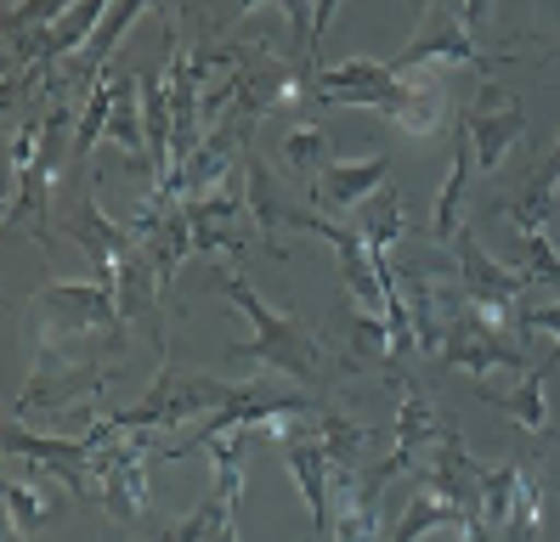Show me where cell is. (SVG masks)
I'll use <instances>...</instances> for the list:
<instances>
[{"instance_id": "1", "label": "cell", "mask_w": 560, "mask_h": 542, "mask_svg": "<svg viewBox=\"0 0 560 542\" xmlns=\"http://www.w3.org/2000/svg\"><path fill=\"white\" fill-rule=\"evenodd\" d=\"M215 294L238 305V317L249 322V339L244 345H233L226 356L233 362H249V367H272L283 373V379L294 385H323V339L289 311H272L267 299H260L249 288V278H238V271H215Z\"/></svg>"}, {"instance_id": "2", "label": "cell", "mask_w": 560, "mask_h": 542, "mask_svg": "<svg viewBox=\"0 0 560 542\" xmlns=\"http://www.w3.org/2000/svg\"><path fill=\"white\" fill-rule=\"evenodd\" d=\"M28 345H119L125 351V317H119V294L108 283H46L28 299Z\"/></svg>"}, {"instance_id": "3", "label": "cell", "mask_w": 560, "mask_h": 542, "mask_svg": "<svg viewBox=\"0 0 560 542\" xmlns=\"http://www.w3.org/2000/svg\"><path fill=\"white\" fill-rule=\"evenodd\" d=\"M91 474H96V497H103V508L114 520H153V486H148V463L159 458L153 452V429H119L108 419L91 413Z\"/></svg>"}, {"instance_id": "4", "label": "cell", "mask_w": 560, "mask_h": 542, "mask_svg": "<svg viewBox=\"0 0 560 542\" xmlns=\"http://www.w3.org/2000/svg\"><path fill=\"white\" fill-rule=\"evenodd\" d=\"M244 385H226V379H192V373H182V367H171L164 362L159 367V379H153V390L137 401V406H85V413H96V419H108V424H119V429H171V424H187V419H210L215 406H226Z\"/></svg>"}, {"instance_id": "5", "label": "cell", "mask_w": 560, "mask_h": 542, "mask_svg": "<svg viewBox=\"0 0 560 542\" xmlns=\"http://www.w3.org/2000/svg\"><path fill=\"white\" fill-rule=\"evenodd\" d=\"M62 232H69V244L85 249L96 283H108V288L142 260V244L130 237V226L108 221V210L96 203V181H80V187H74L69 210H62Z\"/></svg>"}, {"instance_id": "6", "label": "cell", "mask_w": 560, "mask_h": 542, "mask_svg": "<svg viewBox=\"0 0 560 542\" xmlns=\"http://www.w3.org/2000/svg\"><path fill=\"white\" fill-rule=\"evenodd\" d=\"M436 356H442L447 367H458V373H476V385H487L492 373H515V379L526 373V356H521V345H515V333L499 328V322H487L470 299L453 311L447 339H442Z\"/></svg>"}, {"instance_id": "7", "label": "cell", "mask_w": 560, "mask_h": 542, "mask_svg": "<svg viewBox=\"0 0 560 542\" xmlns=\"http://www.w3.org/2000/svg\"><path fill=\"white\" fill-rule=\"evenodd\" d=\"M453 260H458V288H465V299L476 305L487 322H499V328H510V311L526 299V288H538L533 271L492 260V255L476 244V232H458V237H453Z\"/></svg>"}, {"instance_id": "8", "label": "cell", "mask_w": 560, "mask_h": 542, "mask_svg": "<svg viewBox=\"0 0 560 542\" xmlns=\"http://www.w3.org/2000/svg\"><path fill=\"white\" fill-rule=\"evenodd\" d=\"M390 379H397V390H402V406H397V435H390V458H380L374 463V481L385 486V481H397L402 469H413V463H424L431 458V447L453 429L442 413H436V401L424 396V385L413 379V373H402V362H390L385 367Z\"/></svg>"}, {"instance_id": "9", "label": "cell", "mask_w": 560, "mask_h": 542, "mask_svg": "<svg viewBox=\"0 0 560 542\" xmlns=\"http://www.w3.org/2000/svg\"><path fill=\"white\" fill-rule=\"evenodd\" d=\"M283 469L294 474V486L306 497V515H312V542H335V458L317 440V429L283 440Z\"/></svg>"}, {"instance_id": "10", "label": "cell", "mask_w": 560, "mask_h": 542, "mask_svg": "<svg viewBox=\"0 0 560 542\" xmlns=\"http://www.w3.org/2000/svg\"><path fill=\"white\" fill-rule=\"evenodd\" d=\"M465 136H470V153H476V169H499L504 153L526 136V114H521V102L504 91V85H481L476 102H470V114H465Z\"/></svg>"}, {"instance_id": "11", "label": "cell", "mask_w": 560, "mask_h": 542, "mask_svg": "<svg viewBox=\"0 0 560 542\" xmlns=\"http://www.w3.org/2000/svg\"><path fill=\"white\" fill-rule=\"evenodd\" d=\"M7 452L23 458V463H35L46 474H57L62 486H69L74 497H96V474H91V440H57V435H35V429H23L18 419L7 424Z\"/></svg>"}, {"instance_id": "12", "label": "cell", "mask_w": 560, "mask_h": 542, "mask_svg": "<svg viewBox=\"0 0 560 542\" xmlns=\"http://www.w3.org/2000/svg\"><path fill=\"white\" fill-rule=\"evenodd\" d=\"M436 62H453V68H492L499 57L481 51L476 34L458 23V17H431V23L413 34V46H408L402 57H390V68H397V74H408V68H436Z\"/></svg>"}, {"instance_id": "13", "label": "cell", "mask_w": 560, "mask_h": 542, "mask_svg": "<svg viewBox=\"0 0 560 542\" xmlns=\"http://www.w3.org/2000/svg\"><path fill=\"white\" fill-rule=\"evenodd\" d=\"M447 114H453L447 80L436 74V68H408V74H402V96H397V108H390L385 119L397 130H408V136H431Z\"/></svg>"}, {"instance_id": "14", "label": "cell", "mask_w": 560, "mask_h": 542, "mask_svg": "<svg viewBox=\"0 0 560 542\" xmlns=\"http://www.w3.org/2000/svg\"><path fill=\"white\" fill-rule=\"evenodd\" d=\"M385 181H390L385 153L351 158V164H328L323 176H317V187H312V203H317V210H357V203L374 198Z\"/></svg>"}, {"instance_id": "15", "label": "cell", "mask_w": 560, "mask_h": 542, "mask_svg": "<svg viewBox=\"0 0 560 542\" xmlns=\"http://www.w3.org/2000/svg\"><path fill=\"white\" fill-rule=\"evenodd\" d=\"M108 142L125 153V164L137 169V176L153 181V164H148V114H142V80H137V74H119V80H114Z\"/></svg>"}, {"instance_id": "16", "label": "cell", "mask_w": 560, "mask_h": 542, "mask_svg": "<svg viewBox=\"0 0 560 542\" xmlns=\"http://www.w3.org/2000/svg\"><path fill=\"white\" fill-rule=\"evenodd\" d=\"M555 362H560V351L549 345V356H538L533 367L515 379V390H481L487 396V406H504V413L521 424V429H533V435H544L549 429V373H555Z\"/></svg>"}, {"instance_id": "17", "label": "cell", "mask_w": 560, "mask_h": 542, "mask_svg": "<svg viewBox=\"0 0 560 542\" xmlns=\"http://www.w3.org/2000/svg\"><path fill=\"white\" fill-rule=\"evenodd\" d=\"M555 203H560V142H555V153H549V158H538V164H533V176L521 181V198L499 203V215H504V221H515V232H533V226H544V232H549Z\"/></svg>"}, {"instance_id": "18", "label": "cell", "mask_w": 560, "mask_h": 542, "mask_svg": "<svg viewBox=\"0 0 560 542\" xmlns=\"http://www.w3.org/2000/svg\"><path fill=\"white\" fill-rule=\"evenodd\" d=\"M470 136H458V148H453V169H447V181H442V198H436V215H431V237L436 244H453L458 232H465V187H470Z\"/></svg>"}, {"instance_id": "19", "label": "cell", "mask_w": 560, "mask_h": 542, "mask_svg": "<svg viewBox=\"0 0 560 542\" xmlns=\"http://www.w3.org/2000/svg\"><path fill=\"white\" fill-rule=\"evenodd\" d=\"M108 114H114V68H103V74L85 85L80 119H74V158H69V169H85L91 148L108 136Z\"/></svg>"}, {"instance_id": "20", "label": "cell", "mask_w": 560, "mask_h": 542, "mask_svg": "<svg viewBox=\"0 0 560 542\" xmlns=\"http://www.w3.org/2000/svg\"><path fill=\"white\" fill-rule=\"evenodd\" d=\"M408 232V221H402V198H397V187H380L374 198H362V210H357V237L369 244L374 255H385L397 237Z\"/></svg>"}, {"instance_id": "21", "label": "cell", "mask_w": 560, "mask_h": 542, "mask_svg": "<svg viewBox=\"0 0 560 542\" xmlns=\"http://www.w3.org/2000/svg\"><path fill=\"white\" fill-rule=\"evenodd\" d=\"M458 531L465 537V515L447 503V497H436L431 486H419L413 497H408V508H402V520H397V531H390V542H419L424 531Z\"/></svg>"}, {"instance_id": "22", "label": "cell", "mask_w": 560, "mask_h": 542, "mask_svg": "<svg viewBox=\"0 0 560 542\" xmlns=\"http://www.w3.org/2000/svg\"><path fill=\"white\" fill-rule=\"evenodd\" d=\"M526 481V463L521 458H504V463H481V520L492 531H504L510 508H515V492Z\"/></svg>"}, {"instance_id": "23", "label": "cell", "mask_w": 560, "mask_h": 542, "mask_svg": "<svg viewBox=\"0 0 560 542\" xmlns=\"http://www.w3.org/2000/svg\"><path fill=\"white\" fill-rule=\"evenodd\" d=\"M0 492H7V526H18L23 537H35V531L57 515V497H46L35 481H18V474H12Z\"/></svg>"}, {"instance_id": "24", "label": "cell", "mask_w": 560, "mask_h": 542, "mask_svg": "<svg viewBox=\"0 0 560 542\" xmlns=\"http://www.w3.org/2000/svg\"><path fill=\"white\" fill-rule=\"evenodd\" d=\"M283 164L301 176H323L328 169V125H289L283 130Z\"/></svg>"}, {"instance_id": "25", "label": "cell", "mask_w": 560, "mask_h": 542, "mask_svg": "<svg viewBox=\"0 0 560 542\" xmlns=\"http://www.w3.org/2000/svg\"><path fill=\"white\" fill-rule=\"evenodd\" d=\"M544 492H538V474L526 469V481L515 492V508H510V520H504V542H538L544 537Z\"/></svg>"}, {"instance_id": "26", "label": "cell", "mask_w": 560, "mask_h": 542, "mask_svg": "<svg viewBox=\"0 0 560 542\" xmlns=\"http://www.w3.org/2000/svg\"><path fill=\"white\" fill-rule=\"evenodd\" d=\"M221 515H226V503L210 492L205 497V508H192V515L187 520H171V526H153V542H210L215 537V526H221Z\"/></svg>"}, {"instance_id": "27", "label": "cell", "mask_w": 560, "mask_h": 542, "mask_svg": "<svg viewBox=\"0 0 560 542\" xmlns=\"http://www.w3.org/2000/svg\"><path fill=\"white\" fill-rule=\"evenodd\" d=\"M510 333H549V345L560 351V299H549V305H515V311H510Z\"/></svg>"}, {"instance_id": "28", "label": "cell", "mask_w": 560, "mask_h": 542, "mask_svg": "<svg viewBox=\"0 0 560 542\" xmlns=\"http://www.w3.org/2000/svg\"><path fill=\"white\" fill-rule=\"evenodd\" d=\"M346 7V0H317V12H312V74H317V46H323V34H328V23H335V12Z\"/></svg>"}, {"instance_id": "29", "label": "cell", "mask_w": 560, "mask_h": 542, "mask_svg": "<svg viewBox=\"0 0 560 542\" xmlns=\"http://www.w3.org/2000/svg\"><path fill=\"white\" fill-rule=\"evenodd\" d=\"M487 12H492V0H458V23H465V28H481Z\"/></svg>"}, {"instance_id": "30", "label": "cell", "mask_w": 560, "mask_h": 542, "mask_svg": "<svg viewBox=\"0 0 560 542\" xmlns=\"http://www.w3.org/2000/svg\"><path fill=\"white\" fill-rule=\"evenodd\" d=\"M210 542H244L238 537V508H226V515H221V526H215V537Z\"/></svg>"}, {"instance_id": "31", "label": "cell", "mask_w": 560, "mask_h": 542, "mask_svg": "<svg viewBox=\"0 0 560 542\" xmlns=\"http://www.w3.org/2000/svg\"><path fill=\"white\" fill-rule=\"evenodd\" d=\"M549 237H555V249H560V203H555V221H549Z\"/></svg>"}, {"instance_id": "32", "label": "cell", "mask_w": 560, "mask_h": 542, "mask_svg": "<svg viewBox=\"0 0 560 542\" xmlns=\"http://www.w3.org/2000/svg\"><path fill=\"white\" fill-rule=\"evenodd\" d=\"M424 7H431V0H408V12H413V17H424Z\"/></svg>"}, {"instance_id": "33", "label": "cell", "mask_w": 560, "mask_h": 542, "mask_svg": "<svg viewBox=\"0 0 560 542\" xmlns=\"http://www.w3.org/2000/svg\"><path fill=\"white\" fill-rule=\"evenodd\" d=\"M238 7H244V12H255V7H267V0H238Z\"/></svg>"}, {"instance_id": "34", "label": "cell", "mask_w": 560, "mask_h": 542, "mask_svg": "<svg viewBox=\"0 0 560 542\" xmlns=\"http://www.w3.org/2000/svg\"><path fill=\"white\" fill-rule=\"evenodd\" d=\"M555 57H560V46H555V51H549V57H544V62H555Z\"/></svg>"}]
</instances>
